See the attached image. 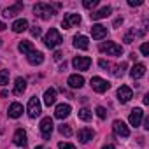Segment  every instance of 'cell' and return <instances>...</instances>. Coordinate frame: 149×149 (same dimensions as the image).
Here are the masks:
<instances>
[{"instance_id":"603a6c76","label":"cell","mask_w":149,"mask_h":149,"mask_svg":"<svg viewBox=\"0 0 149 149\" xmlns=\"http://www.w3.org/2000/svg\"><path fill=\"white\" fill-rule=\"evenodd\" d=\"M23 114V105L21 104H18V102H14V104H11L9 105V118H19Z\"/></svg>"},{"instance_id":"60d3db41","label":"cell","mask_w":149,"mask_h":149,"mask_svg":"<svg viewBox=\"0 0 149 149\" xmlns=\"http://www.w3.org/2000/svg\"><path fill=\"white\" fill-rule=\"evenodd\" d=\"M144 128H146V130H149V119H146V121H144Z\"/></svg>"},{"instance_id":"7402d4cb","label":"cell","mask_w":149,"mask_h":149,"mask_svg":"<svg viewBox=\"0 0 149 149\" xmlns=\"http://www.w3.org/2000/svg\"><path fill=\"white\" fill-rule=\"evenodd\" d=\"M25 90H26V81L23 79V77H16V81H14V95H23L25 93Z\"/></svg>"},{"instance_id":"7c38bea8","label":"cell","mask_w":149,"mask_h":149,"mask_svg":"<svg viewBox=\"0 0 149 149\" xmlns=\"http://www.w3.org/2000/svg\"><path fill=\"white\" fill-rule=\"evenodd\" d=\"M67 84L70 86V88H83L84 86V77L83 76H79V74H72V76H68V81H67Z\"/></svg>"},{"instance_id":"52a82bcc","label":"cell","mask_w":149,"mask_h":149,"mask_svg":"<svg viewBox=\"0 0 149 149\" xmlns=\"http://www.w3.org/2000/svg\"><path fill=\"white\" fill-rule=\"evenodd\" d=\"M53 126H54V123H53V119H51V118H44V119L40 121V133H42V137H44V139H51Z\"/></svg>"},{"instance_id":"e575fe53","label":"cell","mask_w":149,"mask_h":149,"mask_svg":"<svg viewBox=\"0 0 149 149\" xmlns=\"http://www.w3.org/2000/svg\"><path fill=\"white\" fill-rule=\"evenodd\" d=\"M140 53H142L144 56H147V54H149V44H147V42H144V44L140 46Z\"/></svg>"},{"instance_id":"9c48e42d","label":"cell","mask_w":149,"mask_h":149,"mask_svg":"<svg viewBox=\"0 0 149 149\" xmlns=\"http://www.w3.org/2000/svg\"><path fill=\"white\" fill-rule=\"evenodd\" d=\"M133 98V91H132V88H128V86H121L119 90H118V100L121 102V104H126V102H130Z\"/></svg>"},{"instance_id":"4fadbf2b","label":"cell","mask_w":149,"mask_h":149,"mask_svg":"<svg viewBox=\"0 0 149 149\" xmlns=\"http://www.w3.org/2000/svg\"><path fill=\"white\" fill-rule=\"evenodd\" d=\"M142 118H144V112H142V109H133L132 112H130V118H128V121H130V125L132 126H139L140 123H142Z\"/></svg>"},{"instance_id":"3957f363","label":"cell","mask_w":149,"mask_h":149,"mask_svg":"<svg viewBox=\"0 0 149 149\" xmlns=\"http://www.w3.org/2000/svg\"><path fill=\"white\" fill-rule=\"evenodd\" d=\"M100 51L109 54V56H119L123 53V47L116 42H102L100 44Z\"/></svg>"},{"instance_id":"4dcf8cb0","label":"cell","mask_w":149,"mask_h":149,"mask_svg":"<svg viewBox=\"0 0 149 149\" xmlns=\"http://www.w3.org/2000/svg\"><path fill=\"white\" fill-rule=\"evenodd\" d=\"M83 6H84L86 9H93V7H97V6H98V0H84Z\"/></svg>"},{"instance_id":"1f68e13d","label":"cell","mask_w":149,"mask_h":149,"mask_svg":"<svg viewBox=\"0 0 149 149\" xmlns=\"http://www.w3.org/2000/svg\"><path fill=\"white\" fill-rule=\"evenodd\" d=\"M30 33H32V37H40V33H42V30H40V26H32L30 28Z\"/></svg>"},{"instance_id":"ffe728a7","label":"cell","mask_w":149,"mask_h":149,"mask_svg":"<svg viewBox=\"0 0 149 149\" xmlns=\"http://www.w3.org/2000/svg\"><path fill=\"white\" fill-rule=\"evenodd\" d=\"M109 14H111V7L105 6V7H102V9L91 13V19H93V21H97V19H104V18H107Z\"/></svg>"},{"instance_id":"74e56055","label":"cell","mask_w":149,"mask_h":149,"mask_svg":"<svg viewBox=\"0 0 149 149\" xmlns=\"http://www.w3.org/2000/svg\"><path fill=\"white\" fill-rule=\"evenodd\" d=\"M61 56H63V54H61V53H60V51H56V53H54V56H53V58H54V60H56V61H60V60H61Z\"/></svg>"},{"instance_id":"7bdbcfd3","label":"cell","mask_w":149,"mask_h":149,"mask_svg":"<svg viewBox=\"0 0 149 149\" xmlns=\"http://www.w3.org/2000/svg\"><path fill=\"white\" fill-rule=\"evenodd\" d=\"M65 68H67V61H65V63H61V65H60V70H65Z\"/></svg>"},{"instance_id":"5b68a950","label":"cell","mask_w":149,"mask_h":149,"mask_svg":"<svg viewBox=\"0 0 149 149\" xmlns=\"http://www.w3.org/2000/svg\"><path fill=\"white\" fill-rule=\"evenodd\" d=\"M91 88H93L97 93H105V91L111 88V84H109L105 79H102V77L95 76V77H91Z\"/></svg>"},{"instance_id":"9a60e30c","label":"cell","mask_w":149,"mask_h":149,"mask_svg":"<svg viewBox=\"0 0 149 149\" xmlns=\"http://www.w3.org/2000/svg\"><path fill=\"white\" fill-rule=\"evenodd\" d=\"M91 35H93L95 40H100V39H104V37L107 35V28H105L104 25H93V28H91Z\"/></svg>"},{"instance_id":"f546056e","label":"cell","mask_w":149,"mask_h":149,"mask_svg":"<svg viewBox=\"0 0 149 149\" xmlns=\"http://www.w3.org/2000/svg\"><path fill=\"white\" fill-rule=\"evenodd\" d=\"M133 39H135V28H132L130 32H126V35H125V42H126V44H132Z\"/></svg>"},{"instance_id":"cb8c5ba5","label":"cell","mask_w":149,"mask_h":149,"mask_svg":"<svg viewBox=\"0 0 149 149\" xmlns=\"http://www.w3.org/2000/svg\"><path fill=\"white\" fill-rule=\"evenodd\" d=\"M28 61L32 63V65H40L42 61H44V54L40 53V51H32L30 54H28Z\"/></svg>"},{"instance_id":"6da1fadb","label":"cell","mask_w":149,"mask_h":149,"mask_svg":"<svg viewBox=\"0 0 149 149\" xmlns=\"http://www.w3.org/2000/svg\"><path fill=\"white\" fill-rule=\"evenodd\" d=\"M61 42H63L61 33H60L56 28H49V32H47L46 37H44V44H46V47L53 49V47H58Z\"/></svg>"},{"instance_id":"d6986e66","label":"cell","mask_w":149,"mask_h":149,"mask_svg":"<svg viewBox=\"0 0 149 149\" xmlns=\"http://www.w3.org/2000/svg\"><path fill=\"white\" fill-rule=\"evenodd\" d=\"M13 140H14V144L16 146H19V147H25L26 146V133H25V130H16V133H14V137H13Z\"/></svg>"},{"instance_id":"d590c367","label":"cell","mask_w":149,"mask_h":149,"mask_svg":"<svg viewBox=\"0 0 149 149\" xmlns=\"http://www.w3.org/2000/svg\"><path fill=\"white\" fill-rule=\"evenodd\" d=\"M128 6H132V7H137V6H142V0H128Z\"/></svg>"},{"instance_id":"44dd1931","label":"cell","mask_w":149,"mask_h":149,"mask_svg":"<svg viewBox=\"0 0 149 149\" xmlns=\"http://www.w3.org/2000/svg\"><path fill=\"white\" fill-rule=\"evenodd\" d=\"M13 32H16V33H21V32H25V30H28V21L26 19H16L14 23H13Z\"/></svg>"},{"instance_id":"ee69618b","label":"cell","mask_w":149,"mask_h":149,"mask_svg":"<svg viewBox=\"0 0 149 149\" xmlns=\"http://www.w3.org/2000/svg\"><path fill=\"white\" fill-rule=\"evenodd\" d=\"M35 149H46V147H42V146H37V147H35Z\"/></svg>"},{"instance_id":"ac0fdd59","label":"cell","mask_w":149,"mask_h":149,"mask_svg":"<svg viewBox=\"0 0 149 149\" xmlns=\"http://www.w3.org/2000/svg\"><path fill=\"white\" fill-rule=\"evenodd\" d=\"M74 46H76L77 49H88V46H90V40H88V37H84V35H74Z\"/></svg>"},{"instance_id":"8d00e7d4","label":"cell","mask_w":149,"mask_h":149,"mask_svg":"<svg viewBox=\"0 0 149 149\" xmlns=\"http://www.w3.org/2000/svg\"><path fill=\"white\" fill-rule=\"evenodd\" d=\"M98 65H100L102 68H109V67H111V63H109V61H105V60H100V61H98Z\"/></svg>"},{"instance_id":"484cf974","label":"cell","mask_w":149,"mask_h":149,"mask_svg":"<svg viewBox=\"0 0 149 149\" xmlns=\"http://www.w3.org/2000/svg\"><path fill=\"white\" fill-rule=\"evenodd\" d=\"M18 49H19L23 54H30V53L33 51V44H32L30 40H21L19 46H18Z\"/></svg>"},{"instance_id":"836d02e7","label":"cell","mask_w":149,"mask_h":149,"mask_svg":"<svg viewBox=\"0 0 149 149\" xmlns=\"http://www.w3.org/2000/svg\"><path fill=\"white\" fill-rule=\"evenodd\" d=\"M58 147H60V149H76V146H72V144H68V142H60Z\"/></svg>"},{"instance_id":"7a4b0ae2","label":"cell","mask_w":149,"mask_h":149,"mask_svg":"<svg viewBox=\"0 0 149 149\" xmlns=\"http://www.w3.org/2000/svg\"><path fill=\"white\" fill-rule=\"evenodd\" d=\"M54 9L56 7H51V4H35L33 6V13L35 16H39L40 19H49L53 14H54Z\"/></svg>"},{"instance_id":"8992f818","label":"cell","mask_w":149,"mask_h":149,"mask_svg":"<svg viewBox=\"0 0 149 149\" xmlns=\"http://www.w3.org/2000/svg\"><path fill=\"white\" fill-rule=\"evenodd\" d=\"M72 65L76 70H88L91 67V58L88 56H76L72 60Z\"/></svg>"},{"instance_id":"30bf717a","label":"cell","mask_w":149,"mask_h":149,"mask_svg":"<svg viewBox=\"0 0 149 149\" xmlns=\"http://www.w3.org/2000/svg\"><path fill=\"white\" fill-rule=\"evenodd\" d=\"M70 112H72V107H70L68 104H60V105H56V109H54V116H56L58 119L68 118Z\"/></svg>"},{"instance_id":"f35d334b","label":"cell","mask_w":149,"mask_h":149,"mask_svg":"<svg viewBox=\"0 0 149 149\" xmlns=\"http://www.w3.org/2000/svg\"><path fill=\"white\" fill-rule=\"evenodd\" d=\"M121 23H123V18H118V19H116V21H114V26H119V25H121Z\"/></svg>"},{"instance_id":"d4e9b609","label":"cell","mask_w":149,"mask_h":149,"mask_svg":"<svg viewBox=\"0 0 149 149\" xmlns=\"http://www.w3.org/2000/svg\"><path fill=\"white\" fill-rule=\"evenodd\" d=\"M23 9V4L21 2H18L16 6H13V7H7V9H4V16L6 18H13V16H16L19 11Z\"/></svg>"},{"instance_id":"4316f807","label":"cell","mask_w":149,"mask_h":149,"mask_svg":"<svg viewBox=\"0 0 149 149\" xmlns=\"http://www.w3.org/2000/svg\"><path fill=\"white\" fill-rule=\"evenodd\" d=\"M91 116H93V114H91V111H90V109H86V107L79 111V119H83V121H90V119H91Z\"/></svg>"},{"instance_id":"8fae6325","label":"cell","mask_w":149,"mask_h":149,"mask_svg":"<svg viewBox=\"0 0 149 149\" xmlns=\"http://www.w3.org/2000/svg\"><path fill=\"white\" fill-rule=\"evenodd\" d=\"M112 130H114V133L119 135V137H128V135H130L128 126H126L123 121H119V119H116V121L112 123Z\"/></svg>"},{"instance_id":"b9f144b4","label":"cell","mask_w":149,"mask_h":149,"mask_svg":"<svg viewBox=\"0 0 149 149\" xmlns=\"http://www.w3.org/2000/svg\"><path fill=\"white\" fill-rule=\"evenodd\" d=\"M7 26H6V23H2V21H0V32H2V30H6Z\"/></svg>"},{"instance_id":"ba28073f","label":"cell","mask_w":149,"mask_h":149,"mask_svg":"<svg viewBox=\"0 0 149 149\" xmlns=\"http://www.w3.org/2000/svg\"><path fill=\"white\" fill-rule=\"evenodd\" d=\"M26 111H28V116H30V118H37V116L40 114V102H39L37 97H32V98H30Z\"/></svg>"},{"instance_id":"d6a6232c","label":"cell","mask_w":149,"mask_h":149,"mask_svg":"<svg viewBox=\"0 0 149 149\" xmlns=\"http://www.w3.org/2000/svg\"><path fill=\"white\" fill-rule=\"evenodd\" d=\"M97 116H98L100 119H104V118L107 116V111H105L104 107H97Z\"/></svg>"},{"instance_id":"f1b7e54d","label":"cell","mask_w":149,"mask_h":149,"mask_svg":"<svg viewBox=\"0 0 149 149\" xmlns=\"http://www.w3.org/2000/svg\"><path fill=\"white\" fill-rule=\"evenodd\" d=\"M9 83V70H0V86Z\"/></svg>"},{"instance_id":"277c9868","label":"cell","mask_w":149,"mask_h":149,"mask_svg":"<svg viewBox=\"0 0 149 149\" xmlns=\"http://www.w3.org/2000/svg\"><path fill=\"white\" fill-rule=\"evenodd\" d=\"M79 23H81V14L68 13V14H65L63 21H61V26H63L65 30H68V28H72V26H77Z\"/></svg>"},{"instance_id":"e0dca14e","label":"cell","mask_w":149,"mask_h":149,"mask_svg":"<svg viewBox=\"0 0 149 149\" xmlns=\"http://www.w3.org/2000/svg\"><path fill=\"white\" fill-rule=\"evenodd\" d=\"M144 74H146V65H144V63H135V65L132 67V70H130V76H132L133 79L142 77Z\"/></svg>"},{"instance_id":"83f0119b","label":"cell","mask_w":149,"mask_h":149,"mask_svg":"<svg viewBox=\"0 0 149 149\" xmlns=\"http://www.w3.org/2000/svg\"><path fill=\"white\" fill-rule=\"evenodd\" d=\"M58 132H60L61 135H65V137H70V135H72V128H70L68 125H60V126H58Z\"/></svg>"},{"instance_id":"2e32d148","label":"cell","mask_w":149,"mask_h":149,"mask_svg":"<svg viewBox=\"0 0 149 149\" xmlns=\"http://www.w3.org/2000/svg\"><path fill=\"white\" fill-rule=\"evenodd\" d=\"M54 102H56V90H54V88H47V90L44 91V105L51 107Z\"/></svg>"},{"instance_id":"ab89813d","label":"cell","mask_w":149,"mask_h":149,"mask_svg":"<svg viewBox=\"0 0 149 149\" xmlns=\"http://www.w3.org/2000/svg\"><path fill=\"white\" fill-rule=\"evenodd\" d=\"M102 149H116V147H114V146H112V144H107V146H104V147H102Z\"/></svg>"},{"instance_id":"5bb4252c","label":"cell","mask_w":149,"mask_h":149,"mask_svg":"<svg viewBox=\"0 0 149 149\" xmlns=\"http://www.w3.org/2000/svg\"><path fill=\"white\" fill-rule=\"evenodd\" d=\"M93 135H95V132H93L91 128H81V130L77 132V139H79L83 144H86V142L93 140Z\"/></svg>"}]
</instances>
